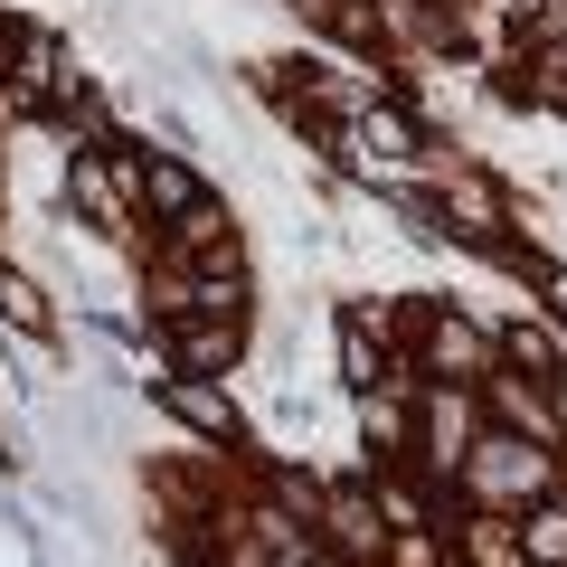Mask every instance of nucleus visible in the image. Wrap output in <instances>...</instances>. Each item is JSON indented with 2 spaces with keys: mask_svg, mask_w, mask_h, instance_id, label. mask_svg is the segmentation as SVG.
<instances>
[{
  "mask_svg": "<svg viewBox=\"0 0 567 567\" xmlns=\"http://www.w3.org/2000/svg\"><path fill=\"white\" fill-rule=\"evenodd\" d=\"M464 558H473V567H529L511 520H473V529H464Z\"/></svg>",
  "mask_w": 567,
  "mask_h": 567,
  "instance_id": "nucleus-9",
  "label": "nucleus"
},
{
  "mask_svg": "<svg viewBox=\"0 0 567 567\" xmlns=\"http://www.w3.org/2000/svg\"><path fill=\"white\" fill-rule=\"evenodd\" d=\"M416 435H425V464H435V473H464V398H425V425H416Z\"/></svg>",
  "mask_w": 567,
  "mask_h": 567,
  "instance_id": "nucleus-5",
  "label": "nucleus"
},
{
  "mask_svg": "<svg viewBox=\"0 0 567 567\" xmlns=\"http://www.w3.org/2000/svg\"><path fill=\"white\" fill-rule=\"evenodd\" d=\"M502 406H511V425H520V435H529V425H539V435H548V406H539V398H520V388H511V379H502Z\"/></svg>",
  "mask_w": 567,
  "mask_h": 567,
  "instance_id": "nucleus-13",
  "label": "nucleus"
},
{
  "mask_svg": "<svg viewBox=\"0 0 567 567\" xmlns=\"http://www.w3.org/2000/svg\"><path fill=\"white\" fill-rule=\"evenodd\" d=\"M464 483L473 502H539L548 483H558V464H548V445H529V435H483V445L464 454Z\"/></svg>",
  "mask_w": 567,
  "mask_h": 567,
  "instance_id": "nucleus-1",
  "label": "nucleus"
},
{
  "mask_svg": "<svg viewBox=\"0 0 567 567\" xmlns=\"http://www.w3.org/2000/svg\"><path fill=\"white\" fill-rule=\"evenodd\" d=\"M539 76H548L539 95H548V104H567V48H548V58H539Z\"/></svg>",
  "mask_w": 567,
  "mask_h": 567,
  "instance_id": "nucleus-14",
  "label": "nucleus"
},
{
  "mask_svg": "<svg viewBox=\"0 0 567 567\" xmlns=\"http://www.w3.org/2000/svg\"><path fill=\"white\" fill-rule=\"evenodd\" d=\"M341 379H350V388H379V350H369V331H360V322L341 331Z\"/></svg>",
  "mask_w": 567,
  "mask_h": 567,
  "instance_id": "nucleus-12",
  "label": "nucleus"
},
{
  "mask_svg": "<svg viewBox=\"0 0 567 567\" xmlns=\"http://www.w3.org/2000/svg\"><path fill=\"white\" fill-rule=\"evenodd\" d=\"M425 360H435V369H464V379H483V369H492V341L464 322V312H425Z\"/></svg>",
  "mask_w": 567,
  "mask_h": 567,
  "instance_id": "nucleus-4",
  "label": "nucleus"
},
{
  "mask_svg": "<svg viewBox=\"0 0 567 567\" xmlns=\"http://www.w3.org/2000/svg\"><path fill=\"white\" fill-rule=\"evenodd\" d=\"M162 398H171V416H189L199 435H218V445H237V406H227L218 388H199V379H171Z\"/></svg>",
  "mask_w": 567,
  "mask_h": 567,
  "instance_id": "nucleus-6",
  "label": "nucleus"
},
{
  "mask_svg": "<svg viewBox=\"0 0 567 567\" xmlns=\"http://www.w3.org/2000/svg\"><path fill=\"white\" fill-rule=\"evenodd\" d=\"M350 152L406 162V152H416V123H406V114H388V104H360V133H350Z\"/></svg>",
  "mask_w": 567,
  "mask_h": 567,
  "instance_id": "nucleus-7",
  "label": "nucleus"
},
{
  "mask_svg": "<svg viewBox=\"0 0 567 567\" xmlns=\"http://www.w3.org/2000/svg\"><path fill=\"white\" fill-rule=\"evenodd\" d=\"M331 529H341V548H350V558H369V548L388 539V529H379V511H369V492H341V502H331Z\"/></svg>",
  "mask_w": 567,
  "mask_h": 567,
  "instance_id": "nucleus-8",
  "label": "nucleus"
},
{
  "mask_svg": "<svg viewBox=\"0 0 567 567\" xmlns=\"http://www.w3.org/2000/svg\"><path fill=\"white\" fill-rule=\"evenodd\" d=\"M520 558L529 567H567V511H539V520L520 529Z\"/></svg>",
  "mask_w": 567,
  "mask_h": 567,
  "instance_id": "nucleus-11",
  "label": "nucleus"
},
{
  "mask_svg": "<svg viewBox=\"0 0 567 567\" xmlns=\"http://www.w3.org/2000/svg\"><path fill=\"white\" fill-rule=\"evenodd\" d=\"M171 350H181V369L199 379V369H227V360H237V350H246V331H237V312H181Z\"/></svg>",
  "mask_w": 567,
  "mask_h": 567,
  "instance_id": "nucleus-3",
  "label": "nucleus"
},
{
  "mask_svg": "<svg viewBox=\"0 0 567 567\" xmlns=\"http://www.w3.org/2000/svg\"><path fill=\"white\" fill-rule=\"evenodd\" d=\"M0 312H10L29 341H48V331H58V322H48V293H39L29 275H0Z\"/></svg>",
  "mask_w": 567,
  "mask_h": 567,
  "instance_id": "nucleus-10",
  "label": "nucleus"
},
{
  "mask_svg": "<svg viewBox=\"0 0 567 567\" xmlns=\"http://www.w3.org/2000/svg\"><path fill=\"white\" fill-rule=\"evenodd\" d=\"M133 199L142 208H162V218H199V181H189V162H171V152H142L133 162Z\"/></svg>",
  "mask_w": 567,
  "mask_h": 567,
  "instance_id": "nucleus-2",
  "label": "nucleus"
}]
</instances>
